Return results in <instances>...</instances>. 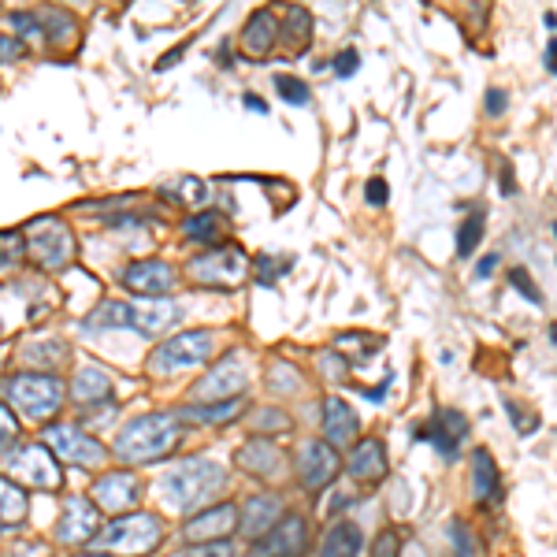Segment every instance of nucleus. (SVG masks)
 Instances as JSON below:
<instances>
[{"mask_svg":"<svg viewBox=\"0 0 557 557\" xmlns=\"http://www.w3.org/2000/svg\"><path fill=\"white\" fill-rule=\"evenodd\" d=\"M71 398L78 405H97V402H108L112 398V376L97 368V364H82L71 379Z\"/></svg>","mask_w":557,"mask_h":557,"instance_id":"obj_25","label":"nucleus"},{"mask_svg":"<svg viewBox=\"0 0 557 557\" xmlns=\"http://www.w3.org/2000/svg\"><path fill=\"white\" fill-rule=\"evenodd\" d=\"M546 71H550V75H557V38L546 41Z\"/></svg>","mask_w":557,"mask_h":557,"instance_id":"obj_54","label":"nucleus"},{"mask_svg":"<svg viewBox=\"0 0 557 557\" xmlns=\"http://www.w3.org/2000/svg\"><path fill=\"white\" fill-rule=\"evenodd\" d=\"M119 283L127 286L130 294H142V298H164V294L175 290L179 275H175V268H171L168 260L145 257V260L127 264V268L119 272Z\"/></svg>","mask_w":557,"mask_h":557,"instance_id":"obj_18","label":"nucleus"},{"mask_svg":"<svg viewBox=\"0 0 557 557\" xmlns=\"http://www.w3.org/2000/svg\"><path fill=\"white\" fill-rule=\"evenodd\" d=\"M234 461H238L242 472H253V476H260V480H272L275 472H279V465H283V450L275 446V439L253 435V439L234 454Z\"/></svg>","mask_w":557,"mask_h":557,"instance_id":"obj_23","label":"nucleus"},{"mask_svg":"<svg viewBox=\"0 0 557 557\" xmlns=\"http://www.w3.org/2000/svg\"><path fill=\"white\" fill-rule=\"evenodd\" d=\"M249 368L242 350H231L223 361H216L205 376L190 387V402L194 405H216V402H234V398H246Z\"/></svg>","mask_w":557,"mask_h":557,"instance_id":"obj_8","label":"nucleus"},{"mask_svg":"<svg viewBox=\"0 0 557 557\" xmlns=\"http://www.w3.org/2000/svg\"><path fill=\"white\" fill-rule=\"evenodd\" d=\"M41 439H45L52 454L64 457V461H71L78 468H97L104 465V457L112 454V450H104L101 442L93 439L90 431L78 428V424H49V428L41 431Z\"/></svg>","mask_w":557,"mask_h":557,"instance_id":"obj_12","label":"nucleus"},{"mask_svg":"<svg viewBox=\"0 0 557 557\" xmlns=\"http://www.w3.org/2000/svg\"><path fill=\"white\" fill-rule=\"evenodd\" d=\"M246 409H249L246 398H234V402H216V405H190L182 416H186V420H197V424H231V420H238Z\"/></svg>","mask_w":557,"mask_h":557,"instance_id":"obj_30","label":"nucleus"},{"mask_svg":"<svg viewBox=\"0 0 557 557\" xmlns=\"http://www.w3.org/2000/svg\"><path fill=\"white\" fill-rule=\"evenodd\" d=\"M182 56H186V41H182V45H175L171 52H164V56H160V60L153 64V71H171V67L179 64Z\"/></svg>","mask_w":557,"mask_h":557,"instance_id":"obj_48","label":"nucleus"},{"mask_svg":"<svg viewBox=\"0 0 557 557\" xmlns=\"http://www.w3.org/2000/svg\"><path fill=\"white\" fill-rule=\"evenodd\" d=\"M227 487V472L223 465L208 461V457H186L179 465L164 472V480L156 483V494L160 502L175 513H201L208 509V502H216Z\"/></svg>","mask_w":557,"mask_h":557,"instance_id":"obj_1","label":"nucleus"},{"mask_svg":"<svg viewBox=\"0 0 557 557\" xmlns=\"http://www.w3.org/2000/svg\"><path fill=\"white\" fill-rule=\"evenodd\" d=\"M402 550H405V535L398 528H383L372 539V557H402Z\"/></svg>","mask_w":557,"mask_h":557,"instance_id":"obj_40","label":"nucleus"},{"mask_svg":"<svg viewBox=\"0 0 557 557\" xmlns=\"http://www.w3.org/2000/svg\"><path fill=\"white\" fill-rule=\"evenodd\" d=\"M338 468H342V454L327 439H309L298 446L294 454V472L298 483L309 494H324L331 483L338 480Z\"/></svg>","mask_w":557,"mask_h":557,"instance_id":"obj_11","label":"nucleus"},{"mask_svg":"<svg viewBox=\"0 0 557 557\" xmlns=\"http://www.w3.org/2000/svg\"><path fill=\"white\" fill-rule=\"evenodd\" d=\"M90 498L101 506V513H108V517H127L130 509H134V502L142 498V483H138V476L127 472V468L101 472L90 487Z\"/></svg>","mask_w":557,"mask_h":557,"instance_id":"obj_15","label":"nucleus"},{"mask_svg":"<svg viewBox=\"0 0 557 557\" xmlns=\"http://www.w3.org/2000/svg\"><path fill=\"white\" fill-rule=\"evenodd\" d=\"M272 86H275V93H279L286 104H294V108H305V104H309V82H305V78H298V75H275Z\"/></svg>","mask_w":557,"mask_h":557,"instance_id":"obj_35","label":"nucleus"},{"mask_svg":"<svg viewBox=\"0 0 557 557\" xmlns=\"http://www.w3.org/2000/svg\"><path fill=\"white\" fill-rule=\"evenodd\" d=\"M264 383H268V390H275V394H298V390L305 387V379H301L294 361H272L268 364Z\"/></svg>","mask_w":557,"mask_h":557,"instance_id":"obj_32","label":"nucleus"},{"mask_svg":"<svg viewBox=\"0 0 557 557\" xmlns=\"http://www.w3.org/2000/svg\"><path fill=\"white\" fill-rule=\"evenodd\" d=\"M324 439L335 450H353L361 442V420L353 413V405L346 398H338V394L324 398Z\"/></svg>","mask_w":557,"mask_h":557,"instance_id":"obj_20","label":"nucleus"},{"mask_svg":"<svg viewBox=\"0 0 557 557\" xmlns=\"http://www.w3.org/2000/svg\"><path fill=\"white\" fill-rule=\"evenodd\" d=\"M97 532H101V506L86 494H71L64 502L60 520H56V543L90 546Z\"/></svg>","mask_w":557,"mask_h":557,"instance_id":"obj_14","label":"nucleus"},{"mask_svg":"<svg viewBox=\"0 0 557 557\" xmlns=\"http://www.w3.org/2000/svg\"><path fill=\"white\" fill-rule=\"evenodd\" d=\"M494 268H498V253H491V257H483L480 264H476V279H491Z\"/></svg>","mask_w":557,"mask_h":557,"instance_id":"obj_51","label":"nucleus"},{"mask_svg":"<svg viewBox=\"0 0 557 557\" xmlns=\"http://www.w3.org/2000/svg\"><path fill=\"white\" fill-rule=\"evenodd\" d=\"M509 286H513V290H520V294H524V298L532 301L535 309H539V305H543V290H539V286H535V279H532V272H528V268H509Z\"/></svg>","mask_w":557,"mask_h":557,"instance_id":"obj_42","label":"nucleus"},{"mask_svg":"<svg viewBox=\"0 0 557 557\" xmlns=\"http://www.w3.org/2000/svg\"><path fill=\"white\" fill-rule=\"evenodd\" d=\"M283 509L286 506L279 494H253L246 502V509H242V528H238V532L249 535V539H264V535L272 532L275 524L286 517Z\"/></svg>","mask_w":557,"mask_h":557,"instance_id":"obj_22","label":"nucleus"},{"mask_svg":"<svg viewBox=\"0 0 557 557\" xmlns=\"http://www.w3.org/2000/svg\"><path fill=\"white\" fill-rule=\"evenodd\" d=\"M283 41H290L294 52H305L312 45V12L301 4H290L283 12Z\"/></svg>","mask_w":557,"mask_h":557,"instance_id":"obj_29","label":"nucleus"},{"mask_svg":"<svg viewBox=\"0 0 557 557\" xmlns=\"http://www.w3.org/2000/svg\"><path fill=\"white\" fill-rule=\"evenodd\" d=\"M242 104H246L249 112H260V116H268V101H264V97H253V93H246V97H242Z\"/></svg>","mask_w":557,"mask_h":557,"instance_id":"obj_52","label":"nucleus"},{"mask_svg":"<svg viewBox=\"0 0 557 557\" xmlns=\"http://www.w3.org/2000/svg\"><path fill=\"white\" fill-rule=\"evenodd\" d=\"M290 416L283 409H272V405H264V409H253V435H264V439H272L275 431H290Z\"/></svg>","mask_w":557,"mask_h":557,"instance_id":"obj_34","label":"nucleus"},{"mask_svg":"<svg viewBox=\"0 0 557 557\" xmlns=\"http://www.w3.org/2000/svg\"><path fill=\"white\" fill-rule=\"evenodd\" d=\"M0 49H4V64H15V56L23 52V45H19V38L4 34V38H0Z\"/></svg>","mask_w":557,"mask_h":557,"instance_id":"obj_49","label":"nucleus"},{"mask_svg":"<svg viewBox=\"0 0 557 557\" xmlns=\"http://www.w3.org/2000/svg\"><path fill=\"white\" fill-rule=\"evenodd\" d=\"M4 23H8V30L23 34V38L45 41V19H41L38 12H8L4 15Z\"/></svg>","mask_w":557,"mask_h":557,"instance_id":"obj_36","label":"nucleus"},{"mask_svg":"<svg viewBox=\"0 0 557 557\" xmlns=\"http://www.w3.org/2000/svg\"><path fill=\"white\" fill-rule=\"evenodd\" d=\"M238 528H242V509L234 506V502H212L208 509L194 513V517L182 524V539L190 546L227 543Z\"/></svg>","mask_w":557,"mask_h":557,"instance_id":"obj_13","label":"nucleus"},{"mask_svg":"<svg viewBox=\"0 0 557 557\" xmlns=\"http://www.w3.org/2000/svg\"><path fill=\"white\" fill-rule=\"evenodd\" d=\"M0 498H4V532H12L15 524H23L26 517V491L23 483H15L12 476L0 483Z\"/></svg>","mask_w":557,"mask_h":557,"instance_id":"obj_33","label":"nucleus"},{"mask_svg":"<svg viewBox=\"0 0 557 557\" xmlns=\"http://www.w3.org/2000/svg\"><path fill=\"white\" fill-rule=\"evenodd\" d=\"M67 390L56 376L45 372H19V376L4 379V405L15 409L26 420H49L60 413Z\"/></svg>","mask_w":557,"mask_h":557,"instance_id":"obj_5","label":"nucleus"},{"mask_svg":"<svg viewBox=\"0 0 557 557\" xmlns=\"http://www.w3.org/2000/svg\"><path fill=\"white\" fill-rule=\"evenodd\" d=\"M23 231H4V272H12V260L19 264V257H23Z\"/></svg>","mask_w":557,"mask_h":557,"instance_id":"obj_45","label":"nucleus"},{"mask_svg":"<svg viewBox=\"0 0 557 557\" xmlns=\"http://www.w3.org/2000/svg\"><path fill=\"white\" fill-rule=\"evenodd\" d=\"M286 268H290V260H279V257H272V253H260V257H253V272H257L260 286L279 283V275H283Z\"/></svg>","mask_w":557,"mask_h":557,"instance_id":"obj_39","label":"nucleus"},{"mask_svg":"<svg viewBox=\"0 0 557 557\" xmlns=\"http://www.w3.org/2000/svg\"><path fill=\"white\" fill-rule=\"evenodd\" d=\"M554 234H557V220H554Z\"/></svg>","mask_w":557,"mask_h":557,"instance_id":"obj_57","label":"nucleus"},{"mask_svg":"<svg viewBox=\"0 0 557 557\" xmlns=\"http://www.w3.org/2000/svg\"><path fill=\"white\" fill-rule=\"evenodd\" d=\"M446 535H450V546H454L457 557H476V535H472V528L461 517L446 524Z\"/></svg>","mask_w":557,"mask_h":557,"instance_id":"obj_37","label":"nucleus"},{"mask_svg":"<svg viewBox=\"0 0 557 557\" xmlns=\"http://www.w3.org/2000/svg\"><path fill=\"white\" fill-rule=\"evenodd\" d=\"M502 194L506 197L517 194V182H513V168H509V164H502Z\"/></svg>","mask_w":557,"mask_h":557,"instance_id":"obj_53","label":"nucleus"},{"mask_svg":"<svg viewBox=\"0 0 557 557\" xmlns=\"http://www.w3.org/2000/svg\"><path fill=\"white\" fill-rule=\"evenodd\" d=\"M182 309L171 298H142V301H104L97 309L82 320V331L86 335H97V331H116V327H127V331H138L142 338L164 335L171 324H179Z\"/></svg>","mask_w":557,"mask_h":557,"instance_id":"obj_2","label":"nucleus"},{"mask_svg":"<svg viewBox=\"0 0 557 557\" xmlns=\"http://www.w3.org/2000/svg\"><path fill=\"white\" fill-rule=\"evenodd\" d=\"M182 234L197 246H223V216L220 212H194V216L182 220Z\"/></svg>","mask_w":557,"mask_h":557,"instance_id":"obj_27","label":"nucleus"},{"mask_svg":"<svg viewBox=\"0 0 557 557\" xmlns=\"http://www.w3.org/2000/svg\"><path fill=\"white\" fill-rule=\"evenodd\" d=\"M364 201H368V205H376V208H383L390 201V186H387V179H368L364 182Z\"/></svg>","mask_w":557,"mask_h":557,"instance_id":"obj_46","label":"nucleus"},{"mask_svg":"<svg viewBox=\"0 0 557 557\" xmlns=\"http://www.w3.org/2000/svg\"><path fill=\"white\" fill-rule=\"evenodd\" d=\"M483 231H487V216H483V208H472L465 220H461V227H457V246H454L457 257L461 260L472 257L483 242Z\"/></svg>","mask_w":557,"mask_h":557,"instance_id":"obj_31","label":"nucleus"},{"mask_svg":"<svg viewBox=\"0 0 557 557\" xmlns=\"http://www.w3.org/2000/svg\"><path fill=\"white\" fill-rule=\"evenodd\" d=\"M41 19H45V34H49L52 41H67L71 34H75V19H71L67 12H60V8H49Z\"/></svg>","mask_w":557,"mask_h":557,"instance_id":"obj_41","label":"nucleus"},{"mask_svg":"<svg viewBox=\"0 0 557 557\" xmlns=\"http://www.w3.org/2000/svg\"><path fill=\"white\" fill-rule=\"evenodd\" d=\"M216 60H220V67H234V64H231V45H220V52H216Z\"/></svg>","mask_w":557,"mask_h":557,"instance_id":"obj_55","label":"nucleus"},{"mask_svg":"<svg viewBox=\"0 0 557 557\" xmlns=\"http://www.w3.org/2000/svg\"><path fill=\"white\" fill-rule=\"evenodd\" d=\"M483 108L491 112V116H506V108H509V97H506V90H487V101H483Z\"/></svg>","mask_w":557,"mask_h":557,"instance_id":"obj_47","label":"nucleus"},{"mask_svg":"<svg viewBox=\"0 0 557 557\" xmlns=\"http://www.w3.org/2000/svg\"><path fill=\"white\" fill-rule=\"evenodd\" d=\"M160 194L175 197V201H182V205H194V201H205L208 197V186L201 179H175L168 190H160Z\"/></svg>","mask_w":557,"mask_h":557,"instance_id":"obj_38","label":"nucleus"},{"mask_svg":"<svg viewBox=\"0 0 557 557\" xmlns=\"http://www.w3.org/2000/svg\"><path fill=\"white\" fill-rule=\"evenodd\" d=\"M160 543H164V520L156 513H127V517H116L112 524H104L90 546L101 550V554L145 557L153 554Z\"/></svg>","mask_w":557,"mask_h":557,"instance_id":"obj_4","label":"nucleus"},{"mask_svg":"<svg viewBox=\"0 0 557 557\" xmlns=\"http://www.w3.org/2000/svg\"><path fill=\"white\" fill-rule=\"evenodd\" d=\"M502 494V480H498V465L487 450H472V498L480 506H491Z\"/></svg>","mask_w":557,"mask_h":557,"instance_id":"obj_26","label":"nucleus"},{"mask_svg":"<svg viewBox=\"0 0 557 557\" xmlns=\"http://www.w3.org/2000/svg\"><path fill=\"white\" fill-rule=\"evenodd\" d=\"M175 557H238L234 543H205V546H186Z\"/></svg>","mask_w":557,"mask_h":557,"instance_id":"obj_43","label":"nucleus"},{"mask_svg":"<svg viewBox=\"0 0 557 557\" xmlns=\"http://www.w3.org/2000/svg\"><path fill=\"white\" fill-rule=\"evenodd\" d=\"M335 350L342 353V361L357 368V364H368V357L376 350H383V338L368 335V331H342V335H335Z\"/></svg>","mask_w":557,"mask_h":557,"instance_id":"obj_28","label":"nucleus"},{"mask_svg":"<svg viewBox=\"0 0 557 557\" xmlns=\"http://www.w3.org/2000/svg\"><path fill=\"white\" fill-rule=\"evenodd\" d=\"M182 442V424L168 413H149L123 424L112 442V457L123 465H153L160 457H168Z\"/></svg>","mask_w":557,"mask_h":557,"instance_id":"obj_3","label":"nucleus"},{"mask_svg":"<svg viewBox=\"0 0 557 557\" xmlns=\"http://www.w3.org/2000/svg\"><path fill=\"white\" fill-rule=\"evenodd\" d=\"M26 231H30V257L38 264L41 272H60L71 264L75 257V234L67 231L64 220H56V216H38V220L26 223Z\"/></svg>","mask_w":557,"mask_h":557,"instance_id":"obj_9","label":"nucleus"},{"mask_svg":"<svg viewBox=\"0 0 557 557\" xmlns=\"http://www.w3.org/2000/svg\"><path fill=\"white\" fill-rule=\"evenodd\" d=\"M413 435L431 442V450H439L442 461H457L461 442L468 439V420H465V413H457V409H435Z\"/></svg>","mask_w":557,"mask_h":557,"instance_id":"obj_16","label":"nucleus"},{"mask_svg":"<svg viewBox=\"0 0 557 557\" xmlns=\"http://www.w3.org/2000/svg\"><path fill=\"white\" fill-rule=\"evenodd\" d=\"M387 387H390V376L383 379V383H379V387H361V394L364 398H368V402H383V398H387Z\"/></svg>","mask_w":557,"mask_h":557,"instance_id":"obj_50","label":"nucleus"},{"mask_svg":"<svg viewBox=\"0 0 557 557\" xmlns=\"http://www.w3.org/2000/svg\"><path fill=\"white\" fill-rule=\"evenodd\" d=\"M4 468L15 483L23 487H38V491H60L64 487V472L52 450H45V442L34 446H19L12 457H4Z\"/></svg>","mask_w":557,"mask_h":557,"instance_id":"obj_10","label":"nucleus"},{"mask_svg":"<svg viewBox=\"0 0 557 557\" xmlns=\"http://www.w3.org/2000/svg\"><path fill=\"white\" fill-rule=\"evenodd\" d=\"M364 550V532L353 520H335L320 539L316 557H361Z\"/></svg>","mask_w":557,"mask_h":557,"instance_id":"obj_24","label":"nucleus"},{"mask_svg":"<svg viewBox=\"0 0 557 557\" xmlns=\"http://www.w3.org/2000/svg\"><path fill=\"white\" fill-rule=\"evenodd\" d=\"M279 41H283V23L275 19L272 8H260V12H253L246 19V26H242V52L253 56V60L268 56Z\"/></svg>","mask_w":557,"mask_h":557,"instance_id":"obj_21","label":"nucleus"},{"mask_svg":"<svg viewBox=\"0 0 557 557\" xmlns=\"http://www.w3.org/2000/svg\"><path fill=\"white\" fill-rule=\"evenodd\" d=\"M309 539H312L309 520L301 517V513H286L272 532L253 543L249 557H301L309 550Z\"/></svg>","mask_w":557,"mask_h":557,"instance_id":"obj_17","label":"nucleus"},{"mask_svg":"<svg viewBox=\"0 0 557 557\" xmlns=\"http://www.w3.org/2000/svg\"><path fill=\"white\" fill-rule=\"evenodd\" d=\"M543 26H546V30H557V15H554V12H546V15H543Z\"/></svg>","mask_w":557,"mask_h":557,"instance_id":"obj_56","label":"nucleus"},{"mask_svg":"<svg viewBox=\"0 0 557 557\" xmlns=\"http://www.w3.org/2000/svg\"><path fill=\"white\" fill-rule=\"evenodd\" d=\"M346 472L357 487H379V483L390 476V457L387 446L379 439H361L346 454Z\"/></svg>","mask_w":557,"mask_h":557,"instance_id":"obj_19","label":"nucleus"},{"mask_svg":"<svg viewBox=\"0 0 557 557\" xmlns=\"http://www.w3.org/2000/svg\"><path fill=\"white\" fill-rule=\"evenodd\" d=\"M216 350V335L212 331H179V335L164 338L153 353H149V372L153 376H175L186 368H201Z\"/></svg>","mask_w":557,"mask_h":557,"instance_id":"obj_7","label":"nucleus"},{"mask_svg":"<svg viewBox=\"0 0 557 557\" xmlns=\"http://www.w3.org/2000/svg\"><path fill=\"white\" fill-rule=\"evenodd\" d=\"M249 268L253 264H249L246 249L238 246V242H223L216 249H205V253L190 257V264H186L190 283L208 286V290H238V286L246 283Z\"/></svg>","mask_w":557,"mask_h":557,"instance_id":"obj_6","label":"nucleus"},{"mask_svg":"<svg viewBox=\"0 0 557 557\" xmlns=\"http://www.w3.org/2000/svg\"><path fill=\"white\" fill-rule=\"evenodd\" d=\"M331 67H335L338 78H353L357 71H361V52H357V49H342L335 60H331Z\"/></svg>","mask_w":557,"mask_h":557,"instance_id":"obj_44","label":"nucleus"}]
</instances>
